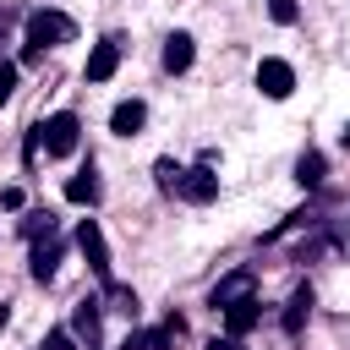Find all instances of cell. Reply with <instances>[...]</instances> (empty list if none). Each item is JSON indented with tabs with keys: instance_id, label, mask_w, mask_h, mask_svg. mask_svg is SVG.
<instances>
[{
	"instance_id": "obj_1",
	"label": "cell",
	"mask_w": 350,
	"mask_h": 350,
	"mask_svg": "<svg viewBox=\"0 0 350 350\" xmlns=\"http://www.w3.org/2000/svg\"><path fill=\"white\" fill-rule=\"evenodd\" d=\"M71 33H77V22H71L66 11H33V16H27V44H22V60H38L44 49L66 44Z\"/></svg>"
},
{
	"instance_id": "obj_2",
	"label": "cell",
	"mask_w": 350,
	"mask_h": 350,
	"mask_svg": "<svg viewBox=\"0 0 350 350\" xmlns=\"http://www.w3.org/2000/svg\"><path fill=\"white\" fill-rule=\"evenodd\" d=\"M77 246H82V257H88V268H93V279L109 290V284H115V273H109V246H104L98 219H82V224H77Z\"/></svg>"
},
{
	"instance_id": "obj_3",
	"label": "cell",
	"mask_w": 350,
	"mask_h": 350,
	"mask_svg": "<svg viewBox=\"0 0 350 350\" xmlns=\"http://www.w3.org/2000/svg\"><path fill=\"white\" fill-rule=\"evenodd\" d=\"M38 131H44V148L66 159V153L77 148V131H82V126H77V115H66V109H60V115H49V120H44Z\"/></svg>"
},
{
	"instance_id": "obj_4",
	"label": "cell",
	"mask_w": 350,
	"mask_h": 350,
	"mask_svg": "<svg viewBox=\"0 0 350 350\" xmlns=\"http://www.w3.org/2000/svg\"><path fill=\"white\" fill-rule=\"evenodd\" d=\"M257 88L268 93V98H290V88H295V71H290V60H262L257 66Z\"/></svg>"
},
{
	"instance_id": "obj_5",
	"label": "cell",
	"mask_w": 350,
	"mask_h": 350,
	"mask_svg": "<svg viewBox=\"0 0 350 350\" xmlns=\"http://www.w3.org/2000/svg\"><path fill=\"white\" fill-rule=\"evenodd\" d=\"M180 197H186V202H213V197H219V175H213L208 164L180 170Z\"/></svg>"
},
{
	"instance_id": "obj_6",
	"label": "cell",
	"mask_w": 350,
	"mask_h": 350,
	"mask_svg": "<svg viewBox=\"0 0 350 350\" xmlns=\"http://www.w3.org/2000/svg\"><path fill=\"white\" fill-rule=\"evenodd\" d=\"M257 290V279L246 273V268H235V273H224L219 284H213V312H224V306H235V301H246Z\"/></svg>"
},
{
	"instance_id": "obj_7",
	"label": "cell",
	"mask_w": 350,
	"mask_h": 350,
	"mask_svg": "<svg viewBox=\"0 0 350 350\" xmlns=\"http://www.w3.org/2000/svg\"><path fill=\"white\" fill-rule=\"evenodd\" d=\"M71 334L82 339V350H98V345H104V323H98V306H93V301H82V306L71 312Z\"/></svg>"
},
{
	"instance_id": "obj_8",
	"label": "cell",
	"mask_w": 350,
	"mask_h": 350,
	"mask_svg": "<svg viewBox=\"0 0 350 350\" xmlns=\"http://www.w3.org/2000/svg\"><path fill=\"white\" fill-rule=\"evenodd\" d=\"M257 317H262V306H257V295H246V301H235V306H224V328L241 339L246 328H257Z\"/></svg>"
},
{
	"instance_id": "obj_9",
	"label": "cell",
	"mask_w": 350,
	"mask_h": 350,
	"mask_svg": "<svg viewBox=\"0 0 350 350\" xmlns=\"http://www.w3.org/2000/svg\"><path fill=\"white\" fill-rule=\"evenodd\" d=\"M115 66H120V44H93V55H88V82L115 77Z\"/></svg>"
},
{
	"instance_id": "obj_10",
	"label": "cell",
	"mask_w": 350,
	"mask_h": 350,
	"mask_svg": "<svg viewBox=\"0 0 350 350\" xmlns=\"http://www.w3.org/2000/svg\"><path fill=\"white\" fill-rule=\"evenodd\" d=\"M55 268H60V241H55V235H44V246H33V279H38V284H49V279H55Z\"/></svg>"
},
{
	"instance_id": "obj_11",
	"label": "cell",
	"mask_w": 350,
	"mask_h": 350,
	"mask_svg": "<svg viewBox=\"0 0 350 350\" xmlns=\"http://www.w3.org/2000/svg\"><path fill=\"white\" fill-rule=\"evenodd\" d=\"M306 312H312V290L301 284V290L284 301V317H279V323H284V334H301V328H306Z\"/></svg>"
},
{
	"instance_id": "obj_12",
	"label": "cell",
	"mask_w": 350,
	"mask_h": 350,
	"mask_svg": "<svg viewBox=\"0 0 350 350\" xmlns=\"http://www.w3.org/2000/svg\"><path fill=\"white\" fill-rule=\"evenodd\" d=\"M191 66V33H170L164 38V71H186Z\"/></svg>"
},
{
	"instance_id": "obj_13",
	"label": "cell",
	"mask_w": 350,
	"mask_h": 350,
	"mask_svg": "<svg viewBox=\"0 0 350 350\" xmlns=\"http://www.w3.org/2000/svg\"><path fill=\"white\" fill-rule=\"evenodd\" d=\"M142 120H148V109H142L137 98H126V104H115V115H109V126H115L120 137H131V131H142Z\"/></svg>"
},
{
	"instance_id": "obj_14",
	"label": "cell",
	"mask_w": 350,
	"mask_h": 350,
	"mask_svg": "<svg viewBox=\"0 0 350 350\" xmlns=\"http://www.w3.org/2000/svg\"><path fill=\"white\" fill-rule=\"evenodd\" d=\"M66 197H71V202H98V180H93V170L71 175V180H66Z\"/></svg>"
},
{
	"instance_id": "obj_15",
	"label": "cell",
	"mask_w": 350,
	"mask_h": 350,
	"mask_svg": "<svg viewBox=\"0 0 350 350\" xmlns=\"http://www.w3.org/2000/svg\"><path fill=\"white\" fill-rule=\"evenodd\" d=\"M295 180H301V186H323V153H301Z\"/></svg>"
},
{
	"instance_id": "obj_16",
	"label": "cell",
	"mask_w": 350,
	"mask_h": 350,
	"mask_svg": "<svg viewBox=\"0 0 350 350\" xmlns=\"http://www.w3.org/2000/svg\"><path fill=\"white\" fill-rule=\"evenodd\" d=\"M109 301H115V312H120V317H131V323H137V312H142V306H137V295H131L126 284H109Z\"/></svg>"
},
{
	"instance_id": "obj_17",
	"label": "cell",
	"mask_w": 350,
	"mask_h": 350,
	"mask_svg": "<svg viewBox=\"0 0 350 350\" xmlns=\"http://www.w3.org/2000/svg\"><path fill=\"white\" fill-rule=\"evenodd\" d=\"M180 334H186V323H180V317H170V323H164L159 334H148V339H153V350H175V339H180Z\"/></svg>"
},
{
	"instance_id": "obj_18",
	"label": "cell",
	"mask_w": 350,
	"mask_h": 350,
	"mask_svg": "<svg viewBox=\"0 0 350 350\" xmlns=\"http://www.w3.org/2000/svg\"><path fill=\"white\" fill-rule=\"evenodd\" d=\"M44 350H82V339L71 328H55V334H44Z\"/></svg>"
},
{
	"instance_id": "obj_19",
	"label": "cell",
	"mask_w": 350,
	"mask_h": 350,
	"mask_svg": "<svg viewBox=\"0 0 350 350\" xmlns=\"http://www.w3.org/2000/svg\"><path fill=\"white\" fill-rule=\"evenodd\" d=\"M159 186H164V191H180V170H175L170 159H159Z\"/></svg>"
},
{
	"instance_id": "obj_20",
	"label": "cell",
	"mask_w": 350,
	"mask_h": 350,
	"mask_svg": "<svg viewBox=\"0 0 350 350\" xmlns=\"http://www.w3.org/2000/svg\"><path fill=\"white\" fill-rule=\"evenodd\" d=\"M22 230H27V235H49L55 219H49V213H33V219H22Z\"/></svg>"
},
{
	"instance_id": "obj_21",
	"label": "cell",
	"mask_w": 350,
	"mask_h": 350,
	"mask_svg": "<svg viewBox=\"0 0 350 350\" xmlns=\"http://www.w3.org/2000/svg\"><path fill=\"white\" fill-rule=\"evenodd\" d=\"M268 16L273 22H295V0H268Z\"/></svg>"
},
{
	"instance_id": "obj_22",
	"label": "cell",
	"mask_w": 350,
	"mask_h": 350,
	"mask_svg": "<svg viewBox=\"0 0 350 350\" xmlns=\"http://www.w3.org/2000/svg\"><path fill=\"white\" fill-rule=\"evenodd\" d=\"M11 88H16V66H0V104L11 98Z\"/></svg>"
},
{
	"instance_id": "obj_23",
	"label": "cell",
	"mask_w": 350,
	"mask_h": 350,
	"mask_svg": "<svg viewBox=\"0 0 350 350\" xmlns=\"http://www.w3.org/2000/svg\"><path fill=\"white\" fill-rule=\"evenodd\" d=\"M208 350H241V339H235V334H224V339H213Z\"/></svg>"
},
{
	"instance_id": "obj_24",
	"label": "cell",
	"mask_w": 350,
	"mask_h": 350,
	"mask_svg": "<svg viewBox=\"0 0 350 350\" xmlns=\"http://www.w3.org/2000/svg\"><path fill=\"white\" fill-rule=\"evenodd\" d=\"M5 22H11V11H5V5H0V33H5Z\"/></svg>"
},
{
	"instance_id": "obj_25",
	"label": "cell",
	"mask_w": 350,
	"mask_h": 350,
	"mask_svg": "<svg viewBox=\"0 0 350 350\" xmlns=\"http://www.w3.org/2000/svg\"><path fill=\"white\" fill-rule=\"evenodd\" d=\"M339 142H345V148H350V126H345V131H339Z\"/></svg>"
}]
</instances>
